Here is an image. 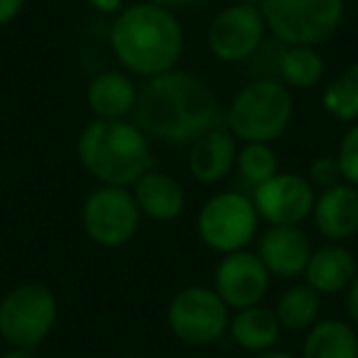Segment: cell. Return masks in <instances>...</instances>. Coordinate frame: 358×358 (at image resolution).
I'll use <instances>...</instances> for the list:
<instances>
[{
  "label": "cell",
  "instance_id": "obj_1",
  "mask_svg": "<svg viewBox=\"0 0 358 358\" xmlns=\"http://www.w3.org/2000/svg\"><path fill=\"white\" fill-rule=\"evenodd\" d=\"M133 120L150 140L164 145H192L199 135L219 128L221 108L204 79L189 71L150 76L138 89Z\"/></svg>",
  "mask_w": 358,
  "mask_h": 358
},
{
  "label": "cell",
  "instance_id": "obj_2",
  "mask_svg": "<svg viewBox=\"0 0 358 358\" xmlns=\"http://www.w3.org/2000/svg\"><path fill=\"white\" fill-rule=\"evenodd\" d=\"M110 50L125 69L150 79L174 69L185 50V30L167 8L133 3L110 25Z\"/></svg>",
  "mask_w": 358,
  "mask_h": 358
},
{
  "label": "cell",
  "instance_id": "obj_3",
  "mask_svg": "<svg viewBox=\"0 0 358 358\" xmlns=\"http://www.w3.org/2000/svg\"><path fill=\"white\" fill-rule=\"evenodd\" d=\"M76 155L91 177L110 187H133L155 162L150 138L123 118L91 120L81 130Z\"/></svg>",
  "mask_w": 358,
  "mask_h": 358
},
{
  "label": "cell",
  "instance_id": "obj_4",
  "mask_svg": "<svg viewBox=\"0 0 358 358\" xmlns=\"http://www.w3.org/2000/svg\"><path fill=\"white\" fill-rule=\"evenodd\" d=\"M292 96L278 79H255L234 96L226 113L229 133L243 143H273L287 130Z\"/></svg>",
  "mask_w": 358,
  "mask_h": 358
},
{
  "label": "cell",
  "instance_id": "obj_5",
  "mask_svg": "<svg viewBox=\"0 0 358 358\" xmlns=\"http://www.w3.org/2000/svg\"><path fill=\"white\" fill-rule=\"evenodd\" d=\"M260 13L285 47H317L341 25L343 0H260Z\"/></svg>",
  "mask_w": 358,
  "mask_h": 358
},
{
  "label": "cell",
  "instance_id": "obj_6",
  "mask_svg": "<svg viewBox=\"0 0 358 358\" xmlns=\"http://www.w3.org/2000/svg\"><path fill=\"white\" fill-rule=\"evenodd\" d=\"M59 317V304L42 282H22L0 299V336L13 348H37Z\"/></svg>",
  "mask_w": 358,
  "mask_h": 358
},
{
  "label": "cell",
  "instance_id": "obj_7",
  "mask_svg": "<svg viewBox=\"0 0 358 358\" xmlns=\"http://www.w3.org/2000/svg\"><path fill=\"white\" fill-rule=\"evenodd\" d=\"M258 221L260 216L253 199L241 192H221L201 206L196 231L211 250L229 255L243 250L255 238Z\"/></svg>",
  "mask_w": 358,
  "mask_h": 358
},
{
  "label": "cell",
  "instance_id": "obj_8",
  "mask_svg": "<svg viewBox=\"0 0 358 358\" xmlns=\"http://www.w3.org/2000/svg\"><path fill=\"white\" fill-rule=\"evenodd\" d=\"M229 304L209 287H185L172 297L167 307V324L179 341L206 346L224 336L229 329Z\"/></svg>",
  "mask_w": 358,
  "mask_h": 358
},
{
  "label": "cell",
  "instance_id": "obj_9",
  "mask_svg": "<svg viewBox=\"0 0 358 358\" xmlns=\"http://www.w3.org/2000/svg\"><path fill=\"white\" fill-rule=\"evenodd\" d=\"M140 206L128 187H110L103 185L91 192L84 201L81 221L84 231L94 243L103 248H118L125 245L140 226Z\"/></svg>",
  "mask_w": 358,
  "mask_h": 358
},
{
  "label": "cell",
  "instance_id": "obj_10",
  "mask_svg": "<svg viewBox=\"0 0 358 358\" xmlns=\"http://www.w3.org/2000/svg\"><path fill=\"white\" fill-rule=\"evenodd\" d=\"M265 37V17L253 3H236L219 13L206 30V45L216 59L226 64L245 62L260 50Z\"/></svg>",
  "mask_w": 358,
  "mask_h": 358
},
{
  "label": "cell",
  "instance_id": "obj_11",
  "mask_svg": "<svg viewBox=\"0 0 358 358\" xmlns=\"http://www.w3.org/2000/svg\"><path fill=\"white\" fill-rule=\"evenodd\" d=\"M253 204L258 216L273 226H299L312 216L317 196L307 177L292 172H278L255 187Z\"/></svg>",
  "mask_w": 358,
  "mask_h": 358
},
{
  "label": "cell",
  "instance_id": "obj_12",
  "mask_svg": "<svg viewBox=\"0 0 358 358\" xmlns=\"http://www.w3.org/2000/svg\"><path fill=\"white\" fill-rule=\"evenodd\" d=\"M268 287V268L258 258V253H248V250L229 253L214 273V289L234 309H245L260 304Z\"/></svg>",
  "mask_w": 358,
  "mask_h": 358
},
{
  "label": "cell",
  "instance_id": "obj_13",
  "mask_svg": "<svg viewBox=\"0 0 358 358\" xmlns=\"http://www.w3.org/2000/svg\"><path fill=\"white\" fill-rule=\"evenodd\" d=\"M312 250V241L299 226H273L260 238L258 258L270 275L289 280L307 270Z\"/></svg>",
  "mask_w": 358,
  "mask_h": 358
},
{
  "label": "cell",
  "instance_id": "obj_14",
  "mask_svg": "<svg viewBox=\"0 0 358 358\" xmlns=\"http://www.w3.org/2000/svg\"><path fill=\"white\" fill-rule=\"evenodd\" d=\"M314 224L329 243H341L358 234V187L341 182L317 196Z\"/></svg>",
  "mask_w": 358,
  "mask_h": 358
},
{
  "label": "cell",
  "instance_id": "obj_15",
  "mask_svg": "<svg viewBox=\"0 0 358 358\" xmlns=\"http://www.w3.org/2000/svg\"><path fill=\"white\" fill-rule=\"evenodd\" d=\"M238 157V145L229 130L214 128L199 135L189 148V174L201 185H216L231 174Z\"/></svg>",
  "mask_w": 358,
  "mask_h": 358
},
{
  "label": "cell",
  "instance_id": "obj_16",
  "mask_svg": "<svg viewBox=\"0 0 358 358\" xmlns=\"http://www.w3.org/2000/svg\"><path fill=\"white\" fill-rule=\"evenodd\" d=\"M356 273V258L341 243H327L312 250V258L304 270L307 285L319 294H336L341 289H348Z\"/></svg>",
  "mask_w": 358,
  "mask_h": 358
},
{
  "label": "cell",
  "instance_id": "obj_17",
  "mask_svg": "<svg viewBox=\"0 0 358 358\" xmlns=\"http://www.w3.org/2000/svg\"><path fill=\"white\" fill-rule=\"evenodd\" d=\"M135 201L140 211L155 221H174L185 211V189L167 172L150 169L135 182Z\"/></svg>",
  "mask_w": 358,
  "mask_h": 358
},
{
  "label": "cell",
  "instance_id": "obj_18",
  "mask_svg": "<svg viewBox=\"0 0 358 358\" xmlns=\"http://www.w3.org/2000/svg\"><path fill=\"white\" fill-rule=\"evenodd\" d=\"M135 99H138V89L120 71H103V74L94 76L89 91H86V101L96 118L108 120H118L133 113Z\"/></svg>",
  "mask_w": 358,
  "mask_h": 358
},
{
  "label": "cell",
  "instance_id": "obj_19",
  "mask_svg": "<svg viewBox=\"0 0 358 358\" xmlns=\"http://www.w3.org/2000/svg\"><path fill=\"white\" fill-rule=\"evenodd\" d=\"M229 329L234 341L250 353L270 351L280 338L278 314L268 307H260V304L238 309V314L231 317Z\"/></svg>",
  "mask_w": 358,
  "mask_h": 358
},
{
  "label": "cell",
  "instance_id": "obj_20",
  "mask_svg": "<svg viewBox=\"0 0 358 358\" xmlns=\"http://www.w3.org/2000/svg\"><path fill=\"white\" fill-rule=\"evenodd\" d=\"M302 358H358V336L351 324L324 319L309 329Z\"/></svg>",
  "mask_w": 358,
  "mask_h": 358
},
{
  "label": "cell",
  "instance_id": "obj_21",
  "mask_svg": "<svg viewBox=\"0 0 358 358\" xmlns=\"http://www.w3.org/2000/svg\"><path fill=\"white\" fill-rule=\"evenodd\" d=\"M275 71L285 86L312 89L324 76V59L314 47H285Z\"/></svg>",
  "mask_w": 358,
  "mask_h": 358
},
{
  "label": "cell",
  "instance_id": "obj_22",
  "mask_svg": "<svg viewBox=\"0 0 358 358\" xmlns=\"http://www.w3.org/2000/svg\"><path fill=\"white\" fill-rule=\"evenodd\" d=\"M319 292L312 289L309 285H297V287H289L287 292L280 297L278 302V319L280 327H287L292 331L299 329H309L317 324L319 317Z\"/></svg>",
  "mask_w": 358,
  "mask_h": 358
},
{
  "label": "cell",
  "instance_id": "obj_23",
  "mask_svg": "<svg viewBox=\"0 0 358 358\" xmlns=\"http://www.w3.org/2000/svg\"><path fill=\"white\" fill-rule=\"evenodd\" d=\"M324 110L336 120H358V62L329 81L322 94Z\"/></svg>",
  "mask_w": 358,
  "mask_h": 358
},
{
  "label": "cell",
  "instance_id": "obj_24",
  "mask_svg": "<svg viewBox=\"0 0 358 358\" xmlns=\"http://www.w3.org/2000/svg\"><path fill=\"white\" fill-rule=\"evenodd\" d=\"M236 164L241 177L253 187L278 174V155L270 148V143H245V148L236 157Z\"/></svg>",
  "mask_w": 358,
  "mask_h": 358
},
{
  "label": "cell",
  "instance_id": "obj_25",
  "mask_svg": "<svg viewBox=\"0 0 358 358\" xmlns=\"http://www.w3.org/2000/svg\"><path fill=\"white\" fill-rule=\"evenodd\" d=\"M338 167H341V174L348 185L358 187V123H353L351 128L346 130L341 145H338Z\"/></svg>",
  "mask_w": 358,
  "mask_h": 358
},
{
  "label": "cell",
  "instance_id": "obj_26",
  "mask_svg": "<svg viewBox=\"0 0 358 358\" xmlns=\"http://www.w3.org/2000/svg\"><path fill=\"white\" fill-rule=\"evenodd\" d=\"M309 182L314 187H322V189H329V187L341 185V167H338V159L331 157V155H324V157H317L309 167Z\"/></svg>",
  "mask_w": 358,
  "mask_h": 358
},
{
  "label": "cell",
  "instance_id": "obj_27",
  "mask_svg": "<svg viewBox=\"0 0 358 358\" xmlns=\"http://www.w3.org/2000/svg\"><path fill=\"white\" fill-rule=\"evenodd\" d=\"M22 6H25V0H0V27L15 20Z\"/></svg>",
  "mask_w": 358,
  "mask_h": 358
},
{
  "label": "cell",
  "instance_id": "obj_28",
  "mask_svg": "<svg viewBox=\"0 0 358 358\" xmlns=\"http://www.w3.org/2000/svg\"><path fill=\"white\" fill-rule=\"evenodd\" d=\"M346 309H348V317L358 324V273L356 278L351 280L348 285V294H346Z\"/></svg>",
  "mask_w": 358,
  "mask_h": 358
},
{
  "label": "cell",
  "instance_id": "obj_29",
  "mask_svg": "<svg viewBox=\"0 0 358 358\" xmlns=\"http://www.w3.org/2000/svg\"><path fill=\"white\" fill-rule=\"evenodd\" d=\"M91 8L99 13H106V15H118L120 10H123V0H89Z\"/></svg>",
  "mask_w": 358,
  "mask_h": 358
},
{
  "label": "cell",
  "instance_id": "obj_30",
  "mask_svg": "<svg viewBox=\"0 0 358 358\" xmlns=\"http://www.w3.org/2000/svg\"><path fill=\"white\" fill-rule=\"evenodd\" d=\"M148 3H155L159 8H167V10H174V8H185L189 6L192 0H148Z\"/></svg>",
  "mask_w": 358,
  "mask_h": 358
},
{
  "label": "cell",
  "instance_id": "obj_31",
  "mask_svg": "<svg viewBox=\"0 0 358 358\" xmlns=\"http://www.w3.org/2000/svg\"><path fill=\"white\" fill-rule=\"evenodd\" d=\"M253 358H297V356H292V353H287V351H275V348H270V351L253 353Z\"/></svg>",
  "mask_w": 358,
  "mask_h": 358
},
{
  "label": "cell",
  "instance_id": "obj_32",
  "mask_svg": "<svg viewBox=\"0 0 358 358\" xmlns=\"http://www.w3.org/2000/svg\"><path fill=\"white\" fill-rule=\"evenodd\" d=\"M0 358H32V353L25 351V348H10V351L0 353Z\"/></svg>",
  "mask_w": 358,
  "mask_h": 358
},
{
  "label": "cell",
  "instance_id": "obj_33",
  "mask_svg": "<svg viewBox=\"0 0 358 358\" xmlns=\"http://www.w3.org/2000/svg\"><path fill=\"white\" fill-rule=\"evenodd\" d=\"M118 358H145V356H138V353H125V356H118Z\"/></svg>",
  "mask_w": 358,
  "mask_h": 358
},
{
  "label": "cell",
  "instance_id": "obj_34",
  "mask_svg": "<svg viewBox=\"0 0 358 358\" xmlns=\"http://www.w3.org/2000/svg\"><path fill=\"white\" fill-rule=\"evenodd\" d=\"M185 358H209V356H185Z\"/></svg>",
  "mask_w": 358,
  "mask_h": 358
}]
</instances>
